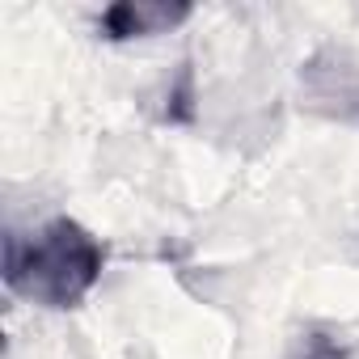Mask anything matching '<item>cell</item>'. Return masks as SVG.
<instances>
[{
    "label": "cell",
    "mask_w": 359,
    "mask_h": 359,
    "mask_svg": "<svg viewBox=\"0 0 359 359\" xmlns=\"http://www.w3.org/2000/svg\"><path fill=\"white\" fill-rule=\"evenodd\" d=\"M106 250L72 216H55L34 237H5V283L47 309L81 304L102 279Z\"/></svg>",
    "instance_id": "obj_1"
},
{
    "label": "cell",
    "mask_w": 359,
    "mask_h": 359,
    "mask_svg": "<svg viewBox=\"0 0 359 359\" xmlns=\"http://www.w3.org/2000/svg\"><path fill=\"white\" fill-rule=\"evenodd\" d=\"M191 18L187 0H118L102 13V34L123 43V39H148L182 26Z\"/></svg>",
    "instance_id": "obj_2"
}]
</instances>
